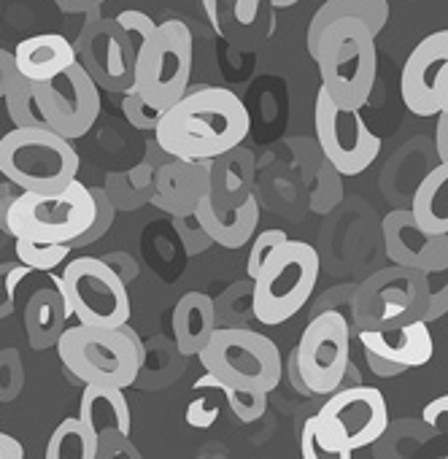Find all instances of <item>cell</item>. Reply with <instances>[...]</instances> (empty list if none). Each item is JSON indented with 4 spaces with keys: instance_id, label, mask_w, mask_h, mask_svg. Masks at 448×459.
Segmentation results:
<instances>
[{
    "instance_id": "6da1fadb",
    "label": "cell",
    "mask_w": 448,
    "mask_h": 459,
    "mask_svg": "<svg viewBox=\"0 0 448 459\" xmlns=\"http://www.w3.org/2000/svg\"><path fill=\"white\" fill-rule=\"evenodd\" d=\"M249 130V108L236 92L221 87H200L184 92L170 108L162 111L154 127V141L168 157L213 160L241 146Z\"/></svg>"
},
{
    "instance_id": "7a4b0ae2",
    "label": "cell",
    "mask_w": 448,
    "mask_h": 459,
    "mask_svg": "<svg viewBox=\"0 0 448 459\" xmlns=\"http://www.w3.org/2000/svg\"><path fill=\"white\" fill-rule=\"evenodd\" d=\"M60 362L82 384H108L127 389L141 376L143 343L135 330L122 327H65L57 341Z\"/></svg>"
},
{
    "instance_id": "3957f363",
    "label": "cell",
    "mask_w": 448,
    "mask_h": 459,
    "mask_svg": "<svg viewBox=\"0 0 448 459\" xmlns=\"http://www.w3.org/2000/svg\"><path fill=\"white\" fill-rule=\"evenodd\" d=\"M319 65L322 87L346 108H362L370 100L378 76L375 36L359 20H338L316 41L311 55Z\"/></svg>"
},
{
    "instance_id": "277c9868",
    "label": "cell",
    "mask_w": 448,
    "mask_h": 459,
    "mask_svg": "<svg viewBox=\"0 0 448 459\" xmlns=\"http://www.w3.org/2000/svg\"><path fill=\"white\" fill-rule=\"evenodd\" d=\"M319 255L306 241L279 244L252 279V316L279 327L297 316L316 290Z\"/></svg>"
},
{
    "instance_id": "5b68a950",
    "label": "cell",
    "mask_w": 448,
    "mask_h": 459,
    "mask_svg": "<svg viewBox=\"0 0 448 459\" xmlns=\"http://www.w3.org/2000/svg\"><path fill=\"white\" fill-rule=\"evenodd\" d=\"M95 200L87 184L73 178L55 192L22 189L9 205L6 230L14 238L41 244H71L90 227Z\"/></svg>"
},
{
    "instance_id": "8992f818",
    "label": "cell",
    "mask_w": 448,
    "mask_h": 459,
    "mask_svg": "<svg viewBox=\"0 0 448 459\" xmlns=\"http://www.w3.org/2000/svg\"><path fill=\"white\" fill-rule=\"evenodd\" d=\"M0 173L20 189L55 192L79 176V154L49 127H14L0 138Z\"/></svg>"
},
{
    "instance_id": "52a82bcc",
    "label": "cell",
    "mask_w": 448,
    "mask_h": 459,
    "mask_svg": "<svg viewBox=\"0 0 448 459\" xmlns=\"http://www.w3.org/2000/svg\"><path fill=\"white\" fill-rule=\"evenodd\" d=\"M197 359L202 368L224 384L252 386L273 392L284 376V359L279 346L246 327H216Z\"/></svg>"
},
{
    "instance_id": "ba28073f",
    "label": "cell",
    "mask_w": 448,
    "mask_h": 459,
    "mask_svg": "<svg viewBox=\"0 0 448 459\" xmlns=\"http://www.w3.org/2000/svg\"><path fill=\"white\" fill-rule=\"evenodd\" d=\"M192 76V33L181 20L159 22L138 47L133 87L154 108H170L189 87Z\"/></svg>"
},
{
    "instance_id": "9c48e42d",
    "label": "cell",
    "mask_w": 448,
    "mask_h": 459,
    "mask_svg": "<svg viewBox=\"0 0 448 459\" xmlns=\"http://www.w3.org/2000/svg\"><path fill=\"white\" fill-rule=\"evenodd\" d=\"M426 281L416 268L394 265L365 279L351 298V319L357 330H383L405 322H424Z\"/></svg>"
},
{
    "instance_id": "30bf717a",
    "label": "cell",
    "mask_w": 448,
    "mask_h": 459,
    "mask_svg": "<svg viewBox=\"0 0 448 459\" xmlns=\"http://www.w3.org/2000/svg\"><path fill=\"white\" fill-rule=\"evenodd\" d=\"M60 292L71 319L90 327H122L130 322L127 284L103 257H76L60 273Z\"/></svg>"
},
{
    "instance_id": "8fae6325",
    "label": "cell",
    "mask_w": 448,
    "mask_h": 459,
    "mask_svg": "<svg viewBox=\"0 0 448 459\" xmlns=\"http://www.w3.org/2000/svg\"><path fill=\"white\" fill-rule=\"evenodd\" d=\"M314 125L327 162L340 176L365 173L381 154V138L359 117V108L340 106L324 87H319L316 95Z\"/></svg>"
},
{
    "instance_id": "7c38bea8",
    "label": "cell",
    "mask_w": 448,
    "mask_h": 459,
    "mask_svg": "<svg viewBox=\"0 0 448 459\" xmlns=\"http://www.w3.org/2000/svg\"><path fill=\"white\" fill-rule=\"evenodd\" d=\"M297 368L311 394H332L351 365V327L340 311L316 314L295 346Z\"/></svg>"
},
{
    "instance_id": "4fadbf2b",
    "label": "cell",
    "mask_w": 448,
    "mask_h": 459,
    "mask_svg": "<svg viewBox=\"0 0 448 459\" xmlns=\"http://www.w3.org/2000/svg\"><path fill=\"white\" fill-rule=\"evenodd\" d=\"M33 92L47 127L68 141L84 138L100 117V87L79 63L49 82H33Z\"/></svg>"
},
{
    "instance_id": "5bb4252c",
    "label": "cell",
    "mask_w": 448,
    "mask_h": 459,
    "mask_svg": "<svg viewBox=\"0 0 448 459\" xmlns=\"http://www.w3.org/2000/svg\"><path fill=\"white\" fill-rule=\"evenodd\" d=\"M324 432L349 454L375 443L389 427V408L375 386L335 389L332 397L316 413Z\"/></svg>"
},
{
    "instance_id": "9a60e30c",
    "label": "cell",
    "mask_w": 448,
    "mask_h": 459,
    "mask_svg": "<svg viewBox=\"0 0 448 459\" xmlns=\"http://www.w3.org/2000/svg\"><path fill=\"white\" fill-rule=\"evenodd\" d=\"M76 63L90 74V79L106 92H125L133 87L135 71V44L119 28L116 20H87L79 39L73 41Z\"/></svg>"
},
{
    "instance_id": "2e32d148",
    "label": "cell",
    "mask_w": 448,
    "mask_h": 459,
    "mask_svg": "<svg viewBox=\"0 0 448 459\" xmlns=\"http://www.w3.org/2000/svg\"><path fill=\"white\" fill-rule=\"evenodd\" d=\"M448 71V30L421 39L402 65L400 92L402 103L416 117H435L443 111V82Z\"/></svg>"
},
{
    "instance_id": "e0dca14e",
    "label": "cell",
    "mask_w": 448,
    "mask_h": 459,
    "mask_svg": "<svg viewBox=\"0 0 448 459\" xmlns=\"http://www.w3.org/2000/svg\"><path fill=\"white\" fill-rule=\"evenodd\" d=\"M211 186V160H178L168 157L154 170V195L151 205L165 211L168 216L192 213L200 197L208 195Z\"/></svg>"
},
{
    "instance_id": "ac0fdd59",
    "label": "cell",
    "mask_w": 448,
    "mask_h": 459,
    "mask_svg": "<svg viewBox=\"0 0 448 459\" xmlns=\"http://www.w3.org/2000/svg\"><path fill=\"white\" fill-rule=\"evenodd\" d=\"M357 338L365 351H373L405 370L424 368L435 354L429 325L421 319L397 327H383V330H357Z\"/></svg>"
},
{
    "instance_id": "d6986e66",
    "label": "cell",
    "mask_w": 448,
    "mask_h": 459,
    "mask_svg": "<svg viewBox=\"0 0 448 459\" xmlns=\"http://www.w3.org/2000/svg\"><path fill=\"white\" fill-rule=\"evenodd\" d=\"M194 216H197L200 227L205 230V236L216 247H221V249H241L257 233L260 203H257L254 192L238 208H216V205H211L208 197H200V203L194 208Z\"/></svg>"
},
{
    "instance_id": "ffe728a7",
    "label": "cell",
    "mask_w": 448,
    "mask_h": 459,
    "mask_svg": "<svg viewBox=\"0 0 448 459\" xmlns=\"http://www.w3.org/2000/svg\"><path fill=\"white\" fill-rule=\"evenodd\" d=\"M254 154L236 146L211 160V186L208 200L216 208H238L254 189Z\"/></svg>"
},
{
    "instance_id": "44dd1931",
    "label": "cell",
    "mask_w": 448,
    "mask_h": 459,
    "mask_svg": "<svg viewBox=\"0 0 448 459\" xmlns=\"http://www.w3.org/2000/svg\"><path fill=\"white\" fill-rule=\"evenodd\" d=\"M14 63L30 82H49L76 63L73 41L60 33H39L17 44Z\"/></svg>"
},
{
    "instance_id": "7402d4cb",
    "label": "cell",
    "mask_w": 448,
    "mask_h": 459,
    "mask_svg": "<svg viewBox=\"0 0 448 459\" xmlns=\"http://www.w3.org/2000/svg\"><path fill=\"white\" fill-rule=\"evenodd\" d=\"M219 327L216 303L205 292H186L173 308V343L184 357H197Z\"/></svg>"
},
{
    "instance_id": "603a6c76",
    "label": "cell",
    "mask_w": 448,
    "mask_h": 459,
    "mask_svg": "<svg viewBox=\"0 0 448 459\" xmlns=\"http://www.w3.org/2000/svg\"><path fill=\"white\" fill-rule=\"evenodd\" d=\"M68 319L71 314L65 308V298L57 284L36 290L25 303V333H28L30 349L47 351L57 346L60 335L68 327Z\"/></svg>"
},
{
    "instance_id": "cb8c5ba5",
    "label": "cell",
    "mask_w": 448,
    "mask_h": 459,
    "mask_svg": "<svg viewBox=\"0 0 448 459\" xmlns=\"http://www.w3.org/2000/svg\"><path fill=\"white\" fill-rule=\"evenodd\" d=\"M79 419L95 429V435L106 429H119L133 435V413L125 397V389L108 384H84Z\"/></svg>"
},
{
    "instance_id": "d4e9b609",
    "label": "cell",
    "mask_w": 448,
    "mask_h": 459,
    "mask_svg": "<svg viewBox=\"0 0 448 459\" xmlns=\"http://www.w3.org/2000/svg\"><path fill=\"white\" fill-rule=\"evenodd\" d=\"M338 20H359L370 28L373 36H378L389 20V0H327V4L311 17L308 33H306L308 55H314L316 41L324 33V28H330Z\"/></svg>"
},
{
    "instance_id": "484cf974",
    "label": "cell",
    "mask_w": 448,
    "mask_h": 459,
    "mask_svg": "<svg viewBox=\"0 0 448 459\" xmlns=\"http://www.w3.org/2000/svg\"><path fill=\"white\" fill-rule=\"evenodd\" d=\"M381 233H383V247H386V257L394 265H405V268H418L429 236L416 224L410 208H397L389 211L381 221Z\"/></svg>"
},
{
    "instance_id": "4316f807",
    "label": "cell",
    "mask_w": 448,
    "mask_h": 459,
    "mask_svg": "<svg viewBox=\"0 0 448 459\" xmlns=\"http://www.w3.org/2000/svg\"><path fill=\"white\" fill-rule=\"evenodd\" d=\"M410 213L426 236L448 233V162H440L424 176L413 195Z\"/></svg>"
},
{
    "instance_id": "83f0119b",
    "label": "cell",
    "mask_w": 448,
    "mask_h": 459,
    "mask_svg": "<svg viewBox=\"0 0 448 459\" xmlns=\"http://www.w3.org/2000/svg\"><path fill=\"white\" fill-rule=\"evenodd\" d=\"M426 281V314L424 322L443 319L448 314V233L445 236H429L426 252L418 263V268Z\"/></svg>"
},
{
    "instance_id": "f1b7e54d",
    "label": "cell",
    "mask_w": 448,
    "mask_h": 459,
    "mask_svg": "<svg viewBox=\"0 0 448 459\" xmlns=\"http://www.w3.org/2000/svg\"><path fill=\"white\" fill-rule=\"evenodd\" d=\"M154 170L149 160H143L135 168L119 170V173H108L106 178V195L111 197V203L116 205V211H135L143 203L151 200L154 195Z\"/></svg>"
},
{
    "instance_id": "f546056e",
    "label": "cell",
    "mask_w": 448,
    "mask_h": 459,
    "mask_svg": "<svg viewBox=\"0 0 448 459\" xmlns=\"http://www.w3.org/2000/svg\"><path fill=\"white\" fill-rule=\"evenodd\" d=\"M98 435L79 416L63 419L47 443V459H95Z\"/></svg>"
},
{
    "instance_id": "4dcf8cb0",
    "label": "cell",
    "mask_w": 448,
    "mask_h": 459,
    "mask_svg": "<svg viewBox=\"0 0 448 459\" xmlns=\"http://www.w3.org/2000/svg\"><path fill=\"white\" fill-rule=\"evenodd\" d=\"M14 55V52H12ZM9 117L17 127H47V119L39 108L36 92H33V82L25 79L14 63V57L9 60L6 68V92H4Z\"/></svg>"
},
{
    "instance_id": "1f68e13d",
    "label": "cell",
    "mask_w": 448,
    "mask_h": 459,
    "mask_svg": "<svg viewBox=\"0 0 448 459\" xmlns=\"http://www.w3.org/2000/svg\"><path fill=\"white\" fill-rule=\"evenodd\" d=\"M14 255L22 265H28L36 273H52L55 268L65 265L71 257V244H41V241H28V238H14Z\"/></svg>"
},
{
    "instance_id": "d6a6232c",
    "label": "cell",
    "mask_w": 448,
    "mask_h": 459,
    "mask_svg": "<svg viewBox=\"0 0 448 459\" xmlns=\"http://www.w3.org/2000/svg\"><path fill=\"white\" fill-rule=\"evenodd\" d=\"M194 394L189 400V408H186V421L197 429H205L216 421L219 416V397H221V386H219V378L216 376H202L197 384H194Z\"/></svg>"
},
{
    "instance_id": "836d02e7",
    "label": "cell",
    "mask_w": 448,
    "mask_h": 459,
    "mask_svg": "<svg viewBox=\"0 0 448 459\" xmlns=\"http://www.w3.org/2000/svg\"><path fill=\"white\" fill-rule=\"evenodd\" d=\"M219 386H221L224 403L230 405L233 416L241 419L244 424H252V421L265 416V411H268V392L252 389V386H233V384H224V381H219Z\"/></svg>"
},
{
    "instance_id": "e575fe53",
    "label": "cell",
    "mask_w": 448,
    "mask_h": 459,
    "mask_svg": "<svg viewBox=\"0 0 448 459\" xmlns=\"http://www.w3.org/2000/svg\"><path fill=\"white\" fill-rule=\"evenodd\" d=\"M90 192H92V200H95V216H92V221H90V227L84 230V233L71 241V249H84L90 244H98L111 230L114 219H116V205L111 203L106 189L103 186H90Z\"/></svg>"
},
{
    "instance_id": "d590c367",
    "label": "cell",
    "mask_w": 448,
    "mask_h": 459,
    "mask_svg": "<svg viewBox=\"0 0 448 459\" xmlns=\"http://www.w3.org/2000/svg\"><path fill=\"white\" fill-rule=\"evenodd\" d=\"M300 454L303 459H351L354 454L343 451L319 424L316 416L306 419L303 435H300Z\"/></svg>"
},
{
    "instance_id": "8d00e7d4",
    "label": "cell",
    "mask_w": 448,
    "mask_h": 459,
    "mask_svg": "<svg viewBox=\"0 0 448 459\" xmlns=\"http://www.w3.org/2000/svg\"><path fill=\"white\" fill-rule=\"evenodd\" d=\"M25 389V365L17 349H0V405L14 403Z\"/></svg>"
},
{
    "instance_id": "74e56055",
    "label": "cell",
    "mask_w": 448,
    "mask_h": 459,
    "mask_svg": "<svg viewBox=\"0 0 448 459\" xmlns=\"http://www.w3.org/2000/svg\"><path fill=\"white\" fill-rule=\"evenodd\" d=\"M36 271L28 265L17 263H4L0 265V319H9L17 311V290L22 281H28Z\"/></svg>"
},
{
    "instance_id": "f35d334b",
    "label": "cell",
    "mask_w": 448,
    "mask_h": 459,
    "mask_svg": "<svg viewBox=\"0 0 448 459\" xmlns=\"http://www.w3.org/2000/svg\"><path fill=\"white\" fill-rule=\"evenodd\" d=\"M122 114H125V119H127L135 130L154 133V127H157V122H159V117H162V108L149 106V103L141 98V92H138L135 87H130V90H125Z\"/></svg>"
},
{
    "instance_id": "ab89813d",
    "label": "cell",
    "mask_w": 448,
    "mask_h": 459,
    "mask_svg": "<svg viewBox=\"0 0 448 459\" xmlns=\"http://www.w3.org/2000/svg\"><path fill=\"white\" fill-rule=\"evenodd\" d=\"M141 459V451L133 443V435L119 432V429H106L98 435V451L95 459Z\"/></svg>"
},
{
    "instance_id": "60d3db41",
    "label": "cell",
    "mask_w": 448,
    "mask_h": 459,
    "mask_svg": "<svg viewBox=\"0 0 448 459\" xmlns=\"http://www.w3.org/2000/svg\"><path fill=\"white\" fill-rule=\"evenodd\" d=\"M173 221H176V233H178V238H181V244H184V249H186L189 257L202 255L208 247H213V241L205 236V230L200 227L194 211L192 213H184V216H173Z\"/></svg>"
},
{
    "instance_id": "b9f144b4",
    "label": "cell",
    "mask_w": 448,
    "mask_h": 459,
    "mask_svg": "<svg viewBox=\"0 0 448 459\" xmlns=\"http://www.w3.org/2000/svg\"><path fill=\"white\" fill-rule=\"evenodd\" d=\"M284 241H287V233H284V230H279V227H271V230H263V233H254V247H252L249 265H246L249 279H254V276L260 273V268H263V263L268 260V255H271L279 244H284Z\"/></svg>"
},
{
    "instance_id": "7bdbcfd3",
    "label": "cell",
    "mask_w": 448,
    "mask_h": 459,
    "mask_svg": "<svg viewBox=\"0 0 448 459\" xmlns=\"http://www.w3.org/2000/svg\"><path fill=\"white\" fill-rule=\"evenodd\" d=\"M119 22V28L130 36V41L135 44V49L157 30V22L146 14V12H138V9H127V12H119L114 17Z\"/></svg>"
},
{
    "instance_id": "ee69618b",
    "label": "cell",
    "mask_w": 448,
    "mask_h": 459,
    "mask_svg": "<svg viewBox=\"0 0 448 459\" xmlns=\"http://www.w3.org/2000/svg\"><path fill=\"white\" fill-rule=\"evenodd\" d=\"M103 263H106L125 284H133V281L138 279V273H141L135 257L127 255V252H108V255H103Z\"/></svg>"
},
{
    "instance_id": "f6af8a7d",
    "label": "cell",
    "mask_w": 448,
    "mask_h": 459,
    "mask_svg": "<svg viewBox=\"0 0 448 459\" xmlns=\"http://www.w3.org/2000/svg\"><path fill=\"white\" fill-rule=\"evenodd\" d=\"M424 421L435 429V432H440V435H448V394H440V397H435V400H429L426 405H424Z\"/></svg>"
},
{
    "instance_id": "bcb514c9",
    "label": "cell",
    "mask_w": 448,
    "mask_h": 459,
    "mask_svg": "<svg viewBox=\"0 0 448 459\" xmlns=\"http://www.w3.org/2000/svg\"><path fill=\"white\" fill-rule=\"evenodd\" d=\"M103 4L106 0H55V6L63 14H84L87 20H98Z\"/></svg>"
},
{
    "instance_id": "7dc6e473",
    "label": "cell",
    "mask_w": 448,
    "mask_h": 459,
    "mask_svg": "<svg viewBox=\"0 0 448 459\" xmlns=\"http://www.w3.org/2000/svg\"><path fill=\"white\" fill-rule=\"evenodd\" d=\"M437 125H435V146L440 162H448V111H437Z\"/></svg>"
},
{
    "instance_id": "c3c4849f",
    "label": "cell",
    "mask_w": 448,
    "mask_h": 459,
    "mask_svg": "<svg viewBox=\"0 0 448 459\" xmlns=\"http://www.w3.org/2000/svg\"><path fill=\"white\" fill-rule=\"evenodd\" d=\"M365 359H367V368H370L375 376L389 378V376L405 373V368H400V365H394V362H389V359H383V357H378V354H373V351H365Z\"/></svg>"
},
{
    "instance_id": "681fc988",
    "label": "cell",
    "mask_w": 448,
    "mask_h": 459,
    "mask_svg": "<svg viewBox=\"0 0 448 459\" xmlns=\"http://www.w3.org/2000/svg\"><path fill=\"white\" fill-rule=\"evenodd\" d=\"M20 192H22V189H20L17 184H12V181L0 184V230H4V233H9V230H6V216H9V205L14 203V197H17Z\"/></svg>"
},
{
    "instance_id": "f907efd6",
    "label": "cell",
    "mask_w": 448,
    "mask_h": 459,
    "mask_svg": "<svg viewBox=\"0 0 448 459\" xmlns=\"http://www.w3.org/2000/svg\"><path fill=\"white\" fill-rule=\"evenodd\" d=\"M0 459H25V446L9 432H0Z\"/></svg>"
},
{
    "instance_id": "816d5d0a",
    "label": "cell",
    "mask_w": 448,
    "mask_h": 459,
    "mask_svg": "<svg viewBox=\"0 0 448 459\" xmlns=\"http://www.w3.org/2000/svg\"><path fill=\"white\" fill-rule=\"evenodd\" d=\"M287 373H289V381H292V386L300 392V394H311V389L306 386V381H303V376H300V368H297V357H295V351L289 354V362H287Z\"/></svg>"
},
{
    "instance_id": "f5cc1de1",
    "label": "cell",
    "mask_w": 448,
    "mask_h": 459,
    "mask_svg": "<svg viewBox=\"0 0 448 459\" xmlns=\"http://www.w3.org/2000/svg\"><path fill=\"white\" fill-rule=\"evenodd\" d=\"M200 4H202L205 17L213 25V30H221V25H219V0H200Z\"/></svg>"
},
{
    "instance_id": "db71d44e",
    "label": "cell",
    "mask_w": 448,
    "mask_h": 459,
    "mask_svg": "<svg viewBox=\"0 0 448 459\" xmlns=\"http://www.w3.org/2000/svg\"><path fill=\"white\" fill-rule=\"evenodd\" d=\"M12 57H14L12 52L0 49V98H4V92H6V68H9V60Z\"/></svg>"
},
{
    "instance_id": "11a10c76",
    "label": "cell",
    "mask_w": 448,
    "mask_h": 459,
    "mask_svg": "<svg viewBox=\"0 0 448 459\" xmlns=\"http://www.w3.org/2000/svg\"><path fill=\"white\" fill-rule=\"evenodd\" d=\"M271 4H273L276 9H289V6L300 4V0H271Z\"/></svg>"
},
{
    "instance_id": "9f6ffc18",
    "label": "cell",
    "mask_w": 448,
    "mask_h": 459,
    "mask_svg": "<svg viewBox=\"0 0 448 459\" xmlns=\"http://www.w3.org/2000/svg\"><path fill=\"white\" fill-rule=\"evenodd\" d=\"M443 111H448V71H445V82H443Z\"/></svg>"
}]
</instances>
